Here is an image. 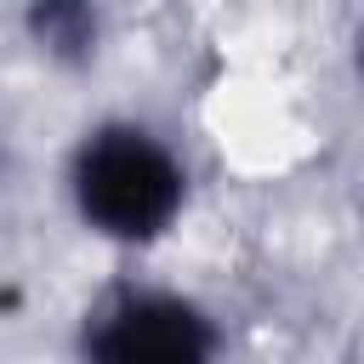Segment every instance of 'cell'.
Segmentation results:
<instances>
[{"mask_svg":"<svg viewBox=\"0 0 364 364\" xmlns=\"http://www.w3.org/2000/svg\"><path fill=\"white\" fill-rule=\"evenodd\" d=\"M80 228L119 250H148L176 233L188 210L182 154L142 119H97L68 148L63 171Z\"/></svg>","mask_w":364,"mask_h":364,"instance_id":"cell-1","label":"cell"},{"mask_svg":"<svg viewBox=\"0 0 364 364\" xmlns=\"http://www.w3.org/2000/svg\"><path fill=\"white\" fill-rule=\"evenodd\" d=\"M80 364H216L222 324L205 301L171 284H108L74 336Z\"/></svg>","mask_w":364,"mask_h":364,"instance_id":"cell-2","label":"cell"},{"mask_svg":"<svg viewBox=\"0 0 364 364\" xmlns=\"http://www.w3.org/2000/svg\"><path fill=\"white\" fill-rule=\"evenodd\" d=\"M23 28L40 57L63 68H85L102 46V6L97 0H23Z\"/></svg>","mask_w":364,"mask_h":364,"instance_id":"cell-3","label":"cell"}]
</instances>
